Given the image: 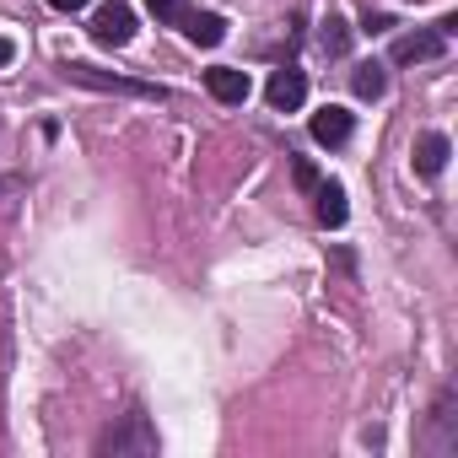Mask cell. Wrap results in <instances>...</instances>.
I'll use <instances>...</instances> for the list:
<instances>
[{
  "instance_id": "6da1fadb",
  "label": "cell",
  "mask_w": 458,
  "mask_h": 458,
  "mask_svg": "<svg viewBox=\"0 0 458 458\" xmlns=\"http://www.w3.org/2000/svg\"><path fill=\"white\" fill-rule=\"evenodd\" d=\"M60 71H65V81H76V87H92V92H119V98H140V103H162V98H167V87H157V81L108 76V71H98V65H87V60H65Z\"/></svg>"
},
{
  "instance_id": "7a4b0ae2",
  "label": "cell",
  "mask_w": 458,
  "mask_h": 458,
  "mask_svg": "<svg viewBox=\"0 0 458 458\" xmlns=\"http://www.w3.org/2000/svg\"><path fill=\"white\" fill-rule=\"evenodd\" d=\"M98 447H103V453H157V431H151V426H146V415L135 410V415H124V426H119V431H108Z\"/></svg>"
},
{
  "instance_id": "3957f363",
  "label": "cell",
  "mask_w": 458,
  "mask_h": 458,
  "mask_svg": "<svg viewBox=\"0 0 458 458\" xmlns=\"http://www.w3.org/2000/svg\"><path fill=\"white\" fill-rule=\"evenodd\" d=\"M92 38L108 44V49H124V44L135 38V12L119 6V0H114V6H103V12L92 17Z\"/></svg>"
},
{
  "instance_id": "277c9868",
  "label": "cell",
  "mask_w": 458,
  "mask_h": 458,
  "mask_svg": "<svg viewBox=\"0 0 458 458\" xmlns=\"http://www.w3.org/2000/svg\"><path fill=\"white\" fill-rule=\"evenodd\" d=\"M205 87H210V98H216V103H249V92H254L249 71H233V65L205 71Z\"/></svg>"
},
{
  "instance_id": "5b68a950",
  "label": "cell",
  "mask_w": 458,
  "mask_h": 458,
  "mask_svg": "<svg viewBox=\"0 0 458 458\" xmlns=\"http://www.w3.org/2000/svg\"><path fill=\"white\" fill-rule=\"evenodd\" d=\"M265 98H270V108H281V114H292V108H302V98H308V76L302 71H276L270 76V87H265Z\"/></svg>"
},
{
  "instance_id": "8992f818",
  "label": "cell",
  "mask_w": 458,
  "mask_h": 458,
  "mask_svg": "<svg viewBox=\"0 0 458 458\" xmlns=\"http://www.w3.org/2000/svg\"><path fill=\"white\" fill-rule=\"evenodd\" d=\"M313 140H318V146H345V140H351V114L335 108V103H324V108L313 114Z\"/></svg>"
},
{
  "instance_id": "52a82bcc",
  "label": "cell",
  "mask_w": 458,
  "mask_h": 458,
  "mask_svg": "<svg viewBox=\"0 0 458 458\" xmlns=\"http://www.w3.org/2000/svg\"><path fill=\"white\" fill-rule=\"evenodd\" d=\"M442 33H404L399 44H394V65H415V60H437L442 55Z\"/></svg>"
},
{
  "instance_id": "ba28073f",
  "label": "cell",
  "mask_w": 458,
  "mask_h": 458,
  "mask_svg": "<svg viewBox=\"0 0 458 458\" xmlns=\"http://www.w3.org/2000/svg\"><path fill=\"white\" fill-rule=\"evenodd\" d=\"M447 151H453V146H447V135L426 130V135L415 140V173H420V178H437V173L447 167Z\"/></svg>"
},
{
  "instance_id": "9c48e42d",
  "label": "cell",
  "mask_w": 458,
  "mask_h": 458,
  "mask_svg": "<svg viewBox=\"0 0 458 458\" xmlns=\"http://www.w3.org/2000/svg\"><path fill=\"white\" fill-rule=\"evenodd\" d=\"M313 194H318V221H324V226H345V216H351L345 189H340V183H313Z\"/></svg>"
},
{
  "instance_id": "30bf717a",
  "label": "cell",
  "mask_w": 458,
  "mask_h": 458,
  "mask_svg": "<svg viewBox=\"0 0 458 458\" xmlns=\"http://www.w3.org/2000/svg\"><path fill=\"white\" fill-rule=\"evenodd\" d=\"M183 33H189V38H194V44H199V49H216V44H221V38H226V22H221V17H216V12H194V17H189V28H183Z\"/></svg>"
},
{
  "instance_id": "8fae6325",
  "label": "cell",
  "mask_w": 458,
  "mask_h": 458,
  "mask_svg": "<svg viewBox=\"0 0 458 458\" xmlns=\"http://www.w3.org/2000/svg\"><path fill=\"white\" fill-rule=\"evenodd\" d=\"M351 87H356V98H367V103H372V98H383V87H388V81H383V71H377V65H356Z\"/></svg>"
},
{
  "instance_id": "7c38bea8",
  "label": "cell",
  "mask_w": 458,
  "mask_h": 458,
  "mask_svg": "<svg viewBox=\"0 0 458 458\" xmlns=\"http://www.w3.org/2000/svg\"><path fill=\"white\" fill-rule=\"evenodd\" d=\"M318 44H324L329 55H345V44H351V28H345L340 17H329V22H324V33H318Z\"/></svg>"
},
{
  "instance_id": "4fadbf2b",
  "label": "cell",
  "mask_w": 458,
  "mask_h": 458,
  "mask_svg": "<svg viewBox=\"0 0 458 458\" xmlns=\"http://www.w3.org/2000/svg\"><path fill=\"white\" fill-rule=\"evenodd\" d=\"M146 12H151L157 22H178V17H183V0H146Z\"/></svg>"
},
{
  "instance_id": "5bb4252c",
  "label": "cell",
  "mask_w": 458,
  "mask_h": 458,
  "mask_svg": "<svg viewBox=\"0 0 458 458\" xmlns=\"http://www.w3.org/2000/svg\"><path fill=\"white\" fill-rule=\"evenodd\" d=\"M49 6H55V12H87L92 0H49Z\"/></svg>"
},
{
  "instance_id": "9a60e30c",
  "label": "cell",
  "mask_w": 458,
  "mask_h": 458,
  "mask_svg": "<svg viewBox=\"0 0 458 458\" xmlns=\"http://www.w3.org/2000/svg\"><path fill=\"white\" fill-rule=\"evenodd\" d=\"M297 183H302V189H313V183H318V173H313L308 162H297Z\"/></svg>"
},
{
  "instance_id": "2e32d148",
  "label": "cell",
  "mask_w": 458,
  "mask_h": 458,
  "mask_svg": "<svg viewBox=\"0 0 458 458\" xmlns=\"http://www.w3.org/2000/svg\"><path fill=\"white\" fill-rule=\"evenodd\" d=\"M0 65H12V44L6 38H0Z\"/></svg>"
},
{
  "instance_id": "e0dca14e",
  "label": "cell",
  "mask_w": 458,
  "mask_h": 458,
  "mask_svg": "<svg viewBox=\"0 0 458 458\" xmlns=\"http://www.w3.org/2000/svg\"><path fill=\"white\" fill-rule=\"evenodd\" d=\"M0 189H6V183H0Z\"/></svg>"
}]
</instances>
